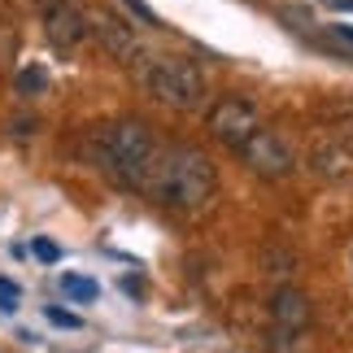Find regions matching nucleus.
<instances>
[{
    "label": "nucleus",
    "mask_w": 353,
    "mask_h": 353,
    "mask_svg": "<svg viewBox=\"0 0 353 353\" xmlns=\"http://www.w3.org/2000/svg\"><path fill=\"white\" fill-rule=\"evenodd\" d=\"M44 314H48V323H57V327H70V332L79 327V314H65V310H57V305H48Z\"/></svg>",
    "instance_id": "13"
},
{
    "label": "nucleus",
    "mask_w": 353,
    "mask_h": 353,
    "mask_svg": "<svg viewBox=\"0 0 353 353\" xmlns=\"http://www.w3.org/2000/svg\"><path fill=\"white\" fill-rule=\"evenodd\" d=\"M135 74L148 97L174 114H192L205 105V70L192 57H144Z\"/></svg>",
    "instance_id": "3"
},
{
    "label": "nucleus",
    "mask_w": 353,
    "mask_h": 353,
    "mask_svg": "<svg viewBox=\"0 0 353 353\" xmlns=\"http://www.w3.org/2000/svg\"><path fill=\"white\" fill-rule=\"evenodd\" d=\"M18 288H13V283L9 279H0V310H18Z\"/></svg>",
    "instance_id": "14"
},
{
    "label": "nucleus",
    "mask_w": 353,
    "mask_h": 353,
    "mask_svg": "<svg viewBox=\"0 0 353 353\" xmlns=\"http://www.w3.org/2000/svg\"><path fill=\"white\" fill-rule=\"evenodd\" d=\"M48 5H52V0H48Z\"/></svg>",
    "instance_id": "17"
},
{
    "label": "nucleus",
    "mask_w": 353,
    "mask_h": 353,
    "mask_svg": "<svg viewBox=\"0 0 353 353\" xmlns=\"http://www.w3.org/2000/svg\"><path fill=\"white\" fill-rule=\"evenodd\" d=\"M262 127V118H257V110L244 97H219L210 105V114H205V131L214 135L219 144H227V148H244V140Z\"/></svg>",
    "instance_id": "5"
},
{
    "label": "nucleus",
    "mask_w": 353,
    "mask_h": 353,
    "mask_svg": "<svg viewBox=\"0 0 353 353\" xmlns=\"http://www.w3.org/2000/svg\"><path fill=\"white\" fill-rule=\"evenodd\" d=\"M319 48L332 52L336 61H353V26H341V22L323 26V31H319Z\"/></svg>",
    "instance_id": "9"
},
{
    "label": "nucleus",
    "mask_w": 353,
    "mask_h": 353,
    "mask_svg": "<svg viewBox=\"0 0 353 353\" xmlns=\"http://www.w3.org/2000/svg\"><path fill=\"white\" fill-rule=\"evenodd\" d=\"M44 35H48V44L52 48H61V52H70L79 44H88V35H92V18H88V9H79L74 0H52L48 13H44Z\"/></svg>",
    "instance_id": "8"
},
{
    "label": "nucleus",
    "mask_w": 353,
    "mask_h": 353,
    "mask_svg": "<svg viewBox=\"0 0 353 353\" xmlns=\"http://www.w3.org/2000/svg\"><path fill=\"white\" fill-rule=\"evenodd\" d=\"M13 88H18V97H44V92H48L44 65H22V70L13 74Z\"/></svg>",
    "instance_id": "10"
},
{
    "label": "nucleus",
    "mask_w": 353,
    "mask_h": 353,
    "mask_svg": "<svg viewBox=\"0 0 353 353\" xmlns=\"http://www.w3.org/2000/svg\"><path fill=\"white\" fill-rule=\"evenodd\" d=\"M144 192L166 210H205L214 192H219V170H214L210 153H201L196 144H170L157 148L153 170H148Z\"/></svg>",
    "instance_id": "1"
},
{
    "label": "nucleus",
    "mask_w": 353,
    "mask_h": 353,
    "mask_svg": "<svg viewBox=\"0 0 353 353\" xmlns=\"http://www.w3.org/2000/svg\"><path fill=\"white\" fill-rule=\"evenodd\" d=\"M92 35L101 39V48L110 52L114 61L122 65H140L144 61V48H140V31L131 26V18H122L114 9H92Z\"/></svg>",
    "instance_id": "7"
},
{
    "label": "nucleus",
    "mask_w": 353,
    "mask_h": 353,
    "mask_svg": "<svg viewBox=\"0 0 353 353\" xmlns=\"http://www.w3.org/2000/svg\"><path fill=\"white\" fill-rule=\"evenodd\" d=\"M88 157L101 174H110L118 188H135L144 192L148 170L157 157V140L140 118H118L110 127H97L88 135Z\"/></svg>",
    "instance_id": "2"
},
{
    "label": "nucleus",
    "mask_w": 353,
    "mask_h": 353,
    "mask_svg": "<svg viewBox=\"0 0 353 353\" xmlns=\"http://www.w3.org/2000/svg\"><path fill=\"white\" fill-rule=\"evenodd\" d=\"M310 319H314V310H310V296L301 288H292V283L275 288V296H270V349L296 353Z\"/></svg>",
    "instance_id": "4"
},
{
    "label": "nucleus",
    "mask_w": 353,
    "mask_h": 353,
    "mask_svg": "<svg viewBox=\"0 0 353 353\" xmlns=\"http://www.w3.org/2000/svg\"><path fill=\"white\" fill-rule=\"evenodd\" d=\"M332 5H336V9H349V13H353V0H332Z\"/></svg>",
    "instance_id": "16"
},
{
    "label": "nucleus",
    "mask_w": 353,
    "mask_h": 353,
    "mask_svg": "<svg viewBox=\"0 0 353 353\" xmlns=\"http://www.w3.org/2000/svg\"><path fill=\"white\" fill-rule=\"evenodd\" d=\"M31 249H35V257H39V262H57V257H61V249H57L52 240H44V236H39V240L31 244Z\"/></svg>",
    "instance_id": "12"
},
{
    "label": "nucleus",
    "mask_w": 353,
    "mask_h": 353,
    "mask_svg": "<svg viewBox=\"0 0 353 353\" xmlns=\"http://www.w3.org/2000/svg\"><path fill=\"white\" fill-rule=\"evenodd\" d=\"M61 292L74 296V301H97V296H101L97 279H83V275H61Z\"/></svg>",
    "instance_id": "11"
},
{
    "label": "nucleus",
    "mask_w": 353,
    "mask_h": 353,
    "mask_svg": "<svg viewBox=\"0 0 353 353\" xmlns=\"http://www.w3.org/2000/svg\"><path fill=\"white\" fill-rule=\"evenodd\" d=\"M127 5H131L135 13H140V18H144L148 26H153V22H157V18H153V9H148V5H144V0H127Z\"/></svg>",
    "instance_id": "15"
},
{
    "label": "nucleus",
    "mask_w": 353,
    "mask_h": 353,
    "mask_svg": "<svg viewBox=\"0 0 353 353\" xmlns=\"http://www.w3.org/2000/svg\"><path fill=\"white\" fill-rule=\"evenodd\" d=\"M240 157H244V166L253 174H262V179H283V174L296 170V153L279 140V131H266V127H257L249 140H244Z\"/></svg>",
    "instance_id": "6"
}]
</instances>
